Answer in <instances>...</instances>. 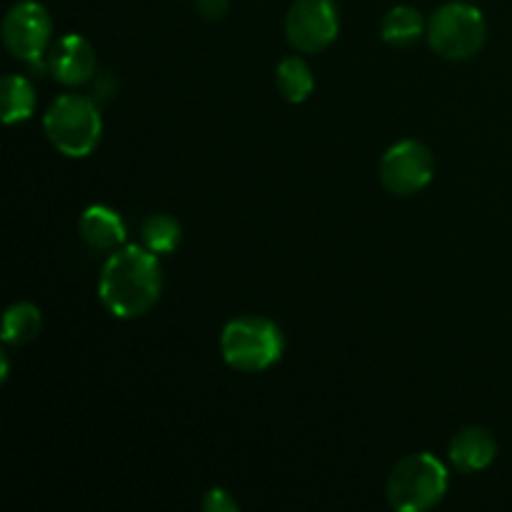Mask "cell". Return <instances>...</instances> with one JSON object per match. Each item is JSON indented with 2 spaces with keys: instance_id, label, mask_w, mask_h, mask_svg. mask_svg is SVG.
I'll return each instance as SVG.
<instances>
[{
  "instance_id": "6",
  "label": "cell",
  "mask_w": 512,
  "mask_h": 512,
  "mask_svg": "<svg viewBox=\"0 0 512 512\" xmlns=\"http://www.w3.org/2000/svg\"><path fill=\"white\" fill-rule=\"evenodd\" d=\"M50 38H53V20H50L48 10L35 0H20L5 13V50L20 63L43 70L48 65Z\"/></svg>"
},
{
  "instance_id": "4",
  "label": "cell",
  "mask_w": 512,
  "mask_h": 512,
  "mask_svg": "<svg viewBox=\"0 0 512 512\" xmlns=\"http://www.w3.org/2000/svg\"><path fill=\"white\" fill-rule=\"evenodd\" d=\"M448 470L435 455L415 453L390 473L385 495L395 512H428L448 493Z\"/></svg>"
},
{
  "instance_id": "10",
  "label": "cell",
  "mask_w": 512,
  "mask_h": 512,
  "mask_svg": "<svg viewBox=\"0 0 512 512\" xmlns=\"http://www.w3.org/2000/svg\"><path fill=\"white\" fill-rule=\"evenodd\" d=\"M448 455L458 473H483L498 458V443L490 430L473 425V428H463L460 433H455V438L450 440Z\"/></svg>"
},
{
  "instance_id": "8",
  "label": "cell",
  "mask_w": 512,
  "mask_h": 512,
  "mask_svg": "<svg viewBox=\"0 0 512 512\" xmlns=\"http://www.w3.org/2000/svg\"><path fill=\"white\" fill-rule=\"evenodd\" d=\"M435 158L420 140H400L380 160V183L393 195H415L430 185Z\"/></svg>"
},
{
  "instance_id": "11",
  "label": "cell",
  "mask_w": 512,
  "mask_h": 512,
  "mask_svg": "<svg viewBox=\"0 0 512 512\" xmlns=\"http://www.w3.org/2000/svg\"><path fill=\"white\" fill-rule=\"evenodd\" d=\"M80 238L95 250H118L125 243V223L108 205H90L80 215Z\"/></svg>"
},
{
  "instance_id": "2",
  "label": "cell",
  "mask_w": 512,
  "mask_h": 512,
  "mask_svg": "<svg viewBox=\"0 0 512 512\" xmlns=\"http://www.w3.org/2000/svg\"><path fill=\"white\" fill-rule=\"evenodd\" d=\"M50 145L65 158H88L103 135L98 105L85 95H60L43 118Z\"/></svg>"
},
{
  "instance_id": "18",
  "label": "cell",
  "mask_w": 512,
  "mask_h": 512,
  "mask_svg": "<svg viewBox=\"0 0 512 512\" xmlns=\"http://www.w3.org/2000/svg\"><path fill=\"white\" fill-rule=\"evenodd\" d=\"M230 8V0H195V10L205 20H220Z\"/></svg>"
},
{
  "instance_id": "3",
  "label": "cell",
  "mask_w": 512,
  "mask_h": 512,
  "mask_svg": "<svg viewBox=\"0 0 512 512\" xmlns=\"http://www.w3.org/2000/svg\"><path fill=\"white\" fill-rule=\"evenodd\" d=\"M285 338L278 325L268 318L230 320L220 333V353L233 370L240 373H263L283 358Z\"/></svg>"
},
{
  "instance_id": "9",
  "label": "cell",
  "mask_w": 512,
  "mask_h": 512,
  "mask_svg": "<svg viewBox=\"0 0 512 512\" xmlns=\"http://www.w3.org/2000/svg\"><path fill=\"white\" fill-rule=\"evenodd\" d=\"M95 50L83 35H63L48 53V70L65 88L85 85L95 75Z\"/></svg>"
},
{
  "instance_id": "13",
  "label": "cell",
  "mask_w": 512,
  "mask_h": 512,
  "mask_svg": "<svg viewBox=\"0 0 512 512\" xmlns=\"http://www.w3.org/2000/svg\"><path fill=\"white\" fill-rule=\"evenodd\" d=\"M0 113L5 125L25 123L35 113V88L25 75H5L0 83Z\"/></svg>"
},
{
  "instance_id": "17",
  "label": "cell",
  "mask_w": 512,
  "mask_h": 512,
  "mask_svg": "<svg viewBox=\"0 0 512 512\" xmlns=\"http://www.w3.org/2000/svg\"><path fill=\"white\" fill-rule=\"evenodd\" d=\"M203 510L208 512H238L240 505L230 498V493H225L223 488H213L205 493V498L200 500Z\"/></svg>"
},
{
  "instance_id": "15",
  "label": "cell",
  "mask_w": 512,
  "mask_h": 512,
  "mask_svg": "<svg viewBox=\"0 0 512 512\" xmlns=\"http://www.w3.org/2000/svg\"><path fill=\"white\" fill-rule=\"evenodd\" d=\"M275 83H278V93L293 105L305 103L315 90L313 70L298 55L280 60L278 70H275Z\"/></svg>"
},
{
  "instance_id": "12",
  "label": "cell",
  "mask_w": 512,
  "mask_h": 512,
  "mask_svg": "<svg viewBox=\"0 0 512 512\" xmlns=\"http://www.w3.org/2000/svg\"><path fill=\"white\" fill-rule=\"evenodd\" d=\"M428 30L420 10H415L413 5H395L385 13L383 25H380V35L388 45L393 48H410L413 43H418L420 35Z\"/></svg>"
},
{
  "instance_id": "19",
  "label": "cell",
  "mask_w": 512,
  "mask_h": 512,
  "mask_svg": "<svg viewBox=\"0 0 512 512\" xmlns=\"http://www.w3.org/2000/svg\"><path fill=\"white\" fill-rule=\"evenodd\" d=\"M8 370H10V363H8V353H0V380H8Z\"/></svg>"
},
{
  "instance_id": "1",
  "label": "cell",
  "mask_w": 512,
  "mask_h": 512,
  "mask_svg": "<svg viewBox=\"0 0 512 512\" xmlns=\"http://www.w3.org/2000/svg\"><path fill=\"white\" fill-rule=\"evenodd\" d=\"M163 293L158 255L138 245H120L100 270L98 298L113 318L138 320L155 308Z\"/></svg>"
},
{
  "instance_id": "16",
  "label": "cell",
  "mask_w": 512,
  "mask_h": 512,
  "mask_svg": "<svg viewBox=\"0 0 512 512\" xmlns=\"http://www.w3.org/2000/svg\"><path fill=\"white\" fill-rule=\"evenodd\" d=\"M143 245L155 255L175 253L180 243H183V228L170 215H150L143 223Z\"/></svg>"
},
{
  "instance_id": "5",
  "label": "cell",
  "mask_w": 512,
  "mask_h": 512,
  "mask_svg": "<svg viewBox=\"0 0 512 512\" xmlns=\"http://www.w3.org/2000/svg\"><path fill=\"white\" fill-rule=\"evenodd\" d=\"M428 43L440 58L470 60L480 53L488 38V23L480 8L470 3H445L430 15Z\"/></svg>"
},
{
  "instance_id": "14",
  "label": "cell",
  "mask_w": 512,
  "mask_h": 512,
  "mask_svg": "<svg viewBox=\"0 0 512 512\" xmlns=\"http://www.w3.org/2000/svg\"><path fill=\"white\" fill-rule=\"evenodd\" d=\"M43 328V315L35 308L33 303H13L3 315V330H0V338L10 348H20V345L33 343L40 335Z\"/></svg>"
},
{
  "instance_id": "7",
  "label": "cell",
  "mask_w": 512,
  "mask_h": 512,
  "mask_svg": "<svg viewBox=\"0 0 512 512\" xmlns=\"http://www.w3.org/2000/svg\"><path fill=\"white\" fill-rule=\"evenodd\" d=\"M335 0H295L285 15V35L298 53H320L338 38Z\"/></svg>"
}]
</instances>
